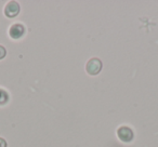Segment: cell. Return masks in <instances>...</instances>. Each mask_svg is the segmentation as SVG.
<instances>
[{
    "label": "cell",
    "mask_w": 158,
    "mask_h": 147,
    "mask_svg": "<svg viewBox=\"0 0 158 147\" xmlns=\"http://www.w3.org/2000/svg\"><path fill=\"white\" fill-rule=\"evenodd\" d=\"M117 135L123 142H131L133 140V131L128 127H120L117 130Z\"/></svg>",
    "instance_id": "2"
},
{
    "label": "cell",
    "mask_w": 158,
    "mask_h": 147,
    "mask_svg": "<svg viewBox=\"0 0 158 147\" xmlns=\"http://www.w3.org/2000/svg\"><path fill=\"white\" fill-rule=\"evenodd\" d=\"M20 12V5L16 1H10L5 8V14L8 18H14Z\"/></svg>",
    "instance_id": "3"
},
{
    "label": "cell",
    "mask_w": 158,
    "mask_h": 147,
    "mask_svg": "<svg viewBox=\"0 0 158 147\" xmlns=\"http://www.w3.org/2000/svg\"><path fill=\"white\" fill-rule=\"evenodd\" d=\"M102 69V62L101 59H97V57H93V59H89L88 63L86 65V70L89 75L95 76L98 75Z\"/></svg>",
    "instance_id": "1"
},
{
    "label": "cell",
    "mask_w": 158,
    "mask_h": 147,
    "mask_svg": "<svg viewBox=\"0 0 158 147\" xmlns=\"http://www.w3.org/2000/svg\"><path fill=\"white\" fill-rule=\"evenodd\" d=\"M7 101H8L7 92L0 89V105H3V104H6V103H7Z\"/></svg>",
    "instance_id": "5"
},
{
    "label": "cell",
    "mask_w": 158,
    "mask_h": 147,
    "mask_svg": "<svg viewBox=\"0 0 158 147\" xmlns=\"http://www.w3.org/2000/svg\"><path fill=\"white\" fill-rule=\"evenodd\" d=\"M25 33V27L23 26L22 24H14L10 27V31H9V34L11 36V38L13 39H19L21 38Z\"/></svg>",
    "instance_id": "4"
},
{
    "label": "cell",
    "mask_w": 158,
    "mask_h": 147,
    "mask_svg": "<svg viewBox=\"0 0 158 147\" xmlns=\"http://www.w3.org/2000/svg\"><path fill=\"white\" fill-rule=\"evenodd\" d=\"M6 54H7V51H6V49L3 48L2 46H0V59H2L3 57L6 56Z\"/></svg>",
    "instance_id": "6"
},
{
    "label": "cell",
    "mask_w": 158,
    "mask_h": 147,
    "mask_svg": "<svg viewBox=\"0 0 158 147\" xmlns=\"http://www.w3.org/2000/svg\"><path fill=\"white\" fill-rule=\"evenodd\" d=\"M0 147H7V142L1 137H0Z\"/></svg>",
    "instance_id": "7"
}]
</instances>
